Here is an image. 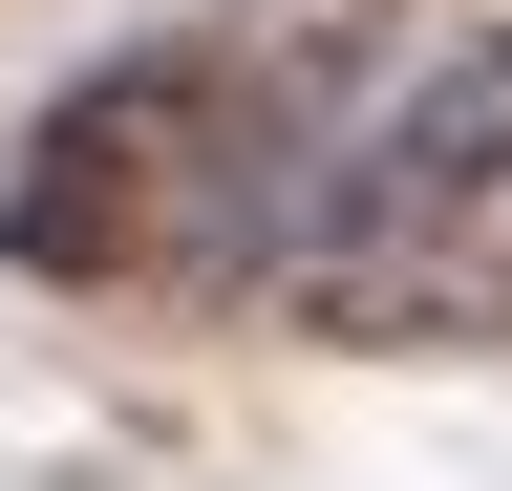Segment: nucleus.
Instances as JSON below:
<instances>
[{"mask_svg": "<svg viewBox=\"0 0 512 491\" xmlns=\"http://www.w3.org/2000/svg\"><path fill=\"white\" fill-rule=\"evenodd\" d=\"M278 342H512V0L448 22L384 107H342V150L299 171L278 257L235 278Z\"/></svg>", "mask_w": 512, "mask_h": 491, "instance_id": "nucleus-1", "label": "nucleus"}, {"mask_svg": "<svg viewBox=\"0 0 512 491\" xmlns=\"http://www.w3.org/2000/svg\"><path fill=\"white\" fill-rule=\"evenodd\" d=\"M214 22H299V0H214Z\"/></svg>", "mask_w": 512, "mask_h": 491, "instance_id": "nucleus-3", "label": "nucleus"}, {"mask_svg": "<svg viewBox=\"0 0 512 491\" xmlns=\"http://www.w3.org/2000/svg\"><path fill=\"white\" fill-rule=\"evenodd\" d=\"M235 43L256 22H214V43H107V65L22 129V171H0V257H22V278H150V257L256 278L278 214H299V171L342 150V129H278V86H256Z\"/></svg>", "mask_w": 512, "mask_h": 491, "instance_id": "nucleus-2", "label": "nucleus"}]
</instances>
